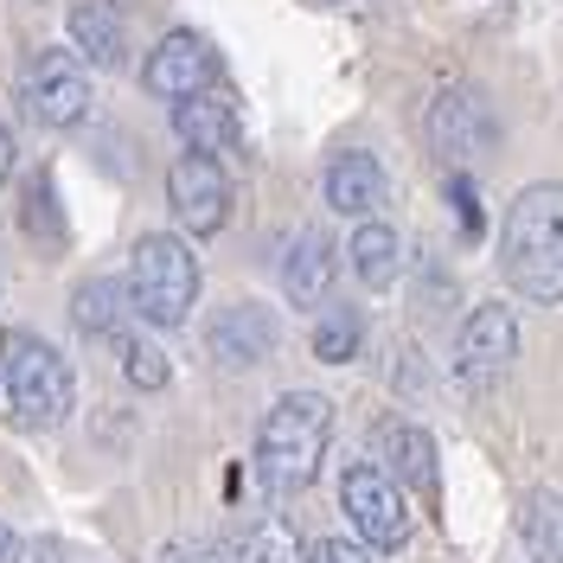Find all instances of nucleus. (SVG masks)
<instances>
[{
	"label": "nucleus",
	"instance_id": "f257e3e1",
	"mask_svg": "<svg viewBox=\"0 0 563 563\" xmlns=\"http://www.w3.org/2000/svg\"><path fill=\"white\" fill-rule=\"evenodd\" d=\"M499 269L506 282L538 301V308H558L563 301V186L544 179V186H526L512 206H506V224H499Z\"/></svg>",
	"mask_w": 563,
	"mask_h": 563
},
{
	"label": "nucleus",
	"instance_id": "f03ea898",
	"mask_svg": "<svg viewBox=\"0 0 563 563\" xmlns=\"http://www.w3.org/2000/svg\"><path fill=\"white\" fill-rule=\"evenodd\" d=\"M327 442H333V404L320 390L276 397L263 429H256V481H263V493L269 499H295L301 487H314Z\"/></svg>",
	"mask_w": 563,
	"mask_h": 563
},
{
	"label": "nucleus",
	"instance_id": "7ed1b4c3",
	"mask_svg": "<svg viewBox=\"0 0 563 563\" xmlns=\"http://www.w3.org/2000/svg\"><path fill=\"white\" fill-rule=\"evenodd\" d=\"M0 397L20 429H58L77 404V378L52 340L13 327V333H0Z\"/></svg>",
	"mask_w": 563,
	"mask_h": 563
},
{
	"label": "nucleus",
	"instance_id": "20e7f679",
	"mask_svg": "<svg viewBox=\"0 0 563 563\" xmlns=\"http://www.w3.org/2000/svg\"><path fill=\"white\" fill-rule=\"evenodd\" d=\"M129 301L147 327H179L199 301V256L186 238L147 231L129 256Z\"/></svg>",
	"mask_w": 563,
	"mask_h": 563
},
{
	"label": "nucleus",
	"instance_id": "39448f33",
	"mask_svg": "<svg viewBox=\"0 0 563 563\" xmlns=\"http://www.w3.org/2000/svg\"><path fill=\"white\" fill-rule=\"evenodd\" d=\"M340 506H346L358 544H372L378 558L404 551L410 544V506H404V487L390 481L378 461H352L340 474Z\"/></svg>",
	"mask_w": 563,
	"mask_h": 563
},
{
	"label": "nucleus",
	"instance_id": "423d86ee",
	"mask_svg": "<svg viewBox=\"0 0 563 563\" xmlns=\"http://www.w3.org/2000/svg\"><path fill=\"white\" fill-rule=\"evenodd\" d=\"M422 129H429V147L449 161V174L481 167L493 147H499V122H493L487 97H481V90H467V84L435 90V103H429V115H422Z\"/></svg>",
	"mask_w": 563,
	"mask_h": 563
},
{
	"label": "nucleus",
	"instance_id": "0eeeda50",
	"mask_svg": "<svg viewBox=\"0 0 563 563\" xmlns=\"http://www.w3.org/2000/svg\"><path fill=\"white\" fill-rule=\"evenodd\" d=\"M512 358H519V314L512 308H499V301H481L474 314L461 320L455 333V378L461 390H493L506 372H512Z\"/></svg>",
	"mask_w": 563,
	"mask_h": 563
},
{
	"label": "nucleus",
	"instance_id": "6e6552de",
	"mask_svg": "<svg viewBox=\"0 0 563 563\" xmlns=\"http://www.w3.org/2000/svg\"><path fill=\"white\" fill-rule=\"evenodd\" d=\"M90 70L77 52L65 45H52V52H33L26 58V109H33L45 129H77V122H90Z\"/></svg>",
	"mask_w": 563,
	"mask_h": 563
},
{
	"label": "nucleus",
	"instance_id": "1a4fd4ad",
	"mask_svg": "<svg viewBox=\"0 0 563 563\" xmlns=\"http://www.w3.org/2000/svg\"><path fill=\"white\" fill-rule=\"evenodd\" d=\"M167 199L186 238H218L231 224V174L211 154H179L167 167Z\"/></svg>",
	"mask_w": 563,
	"mask_h": 563
},
{
	"label": "nucleus",
	"instance_id": "9d476101",
	"mask_svg": "<svg viewBox=\"0 0 563 563\" xmlns=\"http://www.w3.org/2000/svg\"><path fill=\"white\" fill-rule=\"evenodd\" d=\"M282 346V320L263 301H238V308H218V320L206 327V352L224 372H250L263 358H276Z\"/></svg>",
	"mask_w": 563,
	"mask_h": 563
},
{
	"label": "nucleus",
	"instance_id": "9b49d317",
	"mask_svg": "<svg viewBox=\"0 0 563 563\" xmlns=\"http://www.w3.org/2000/svg\"><path fill=\"white\" fill-rule=\"evenodd\" d=\"M141 84H147V97H192V90H206L218 84V58H211V45L199 33H167L154 52H147V65H141Z\"/></svg>",
	"mask_w": 563,
	"mask_h": 563
},
{
	"label": "nucleus",
	"instance_id": "f8f14e48",
	"mask_svg": "<svg viewBox=\"0 0 563 563\" xmlns=\"http://www.w3.org/2000/svg\"><path fill=\"white\" fill-rule=\"evenodd\" d=\"M174 135L186 141V154H231L238 147V103L218 90V84H206V90H192V97H179L174 103Z\"/></svg>",
	"mask_w": 563,
	"mask_h": 563
},
{
	"label": "nucleus",
	"instance_id": "ddd939ff",
	"mask_svg": "<svg viewBox=\"0 0 563 563\" xmlns=\"http://www.w3.org/2000/svg\"><path fill=\"white\" fill-rule=\"evenodd\" d=\"M378 467H385L397 487L435 499V435L422 422H404V417L378 422Z\"/></svg>",
	"mask_w": 563,
	"mask_h": 563
},
{
	"label": "nucleus",
	"instance_id": "4468645a",
	"mask_svg": "<svg viewBox=\"0 0 563 563\" xmlns=\"http://www.w3.org/2000/svg\"><path fill=\"white\" fill-rule=\"evenodd\" d=\"M385 199H390V174L378 167V154H365V147L333 154V167H327V206L340 211V218H378Z\"/></svg>",
	"mask_w": 563,
	"mask_h": 563
},
{
	"label": "nucleus",
	"instance_id": "2eb2a0df",
	"mask_svg": "<svg viewBox=\"0 0 563 563\" xmlns=\"http://www.w3.org/2000/svg\"><path fill=\"white\" fill-rule=\"evenodd\" d=\"M65 26H70V52H77L84 65H97V70L129 65V26H122V13H115L109 0H77Z\"/></svg>",
	"mask_w": 563,
	"mask_h": 563
},
{
	"label": "nucleus",
	"instance_id": "dca6fc26",
	"mask_svg": "<svg viewBox=\"0 0 563 563\" xmlns=\"http://www.w3.org/2000/svg\"><path fill=\"white\" fill-rule=\"evenodd\" d=\"M340 276V256L327 244V231H295V244L282 256V295L295 301V308H320L327 301V288Z\"/></svg>",
	"mask_w": 563,
	"mask_h": 563
},
{
	"label": "nucleus",
	"instance_id": "f3484780",
	"mask_svg": "<svg viewBox=\"0 0 563 563\" xmlns=\"http://www.w3.org/2000/svg\"><path fill=\"white\" fill-rule=\"evenodd\" d=\"M129 314H135L129 282H115V276H84L77 295H70V320H77V333H90V340H115V333L129 327Z\"/></svg>",
	"mask_w": 563,
	"mask_h": 563
},
{
	"label": "nucleus",
	"instance_id": "a211bd4d",
	"mask_svg": "<svg viewBox=\"0 0 563 563\" xmlns=\"http://www.w3.org/2000/svg\"><path fill=\"white\" fill-rule=\"evenodd\" d=\"M346 256H352V276L365 282V288H390L397 269H404V244H397V231L378 224V218H358Z\"/></svg>",
	"mask_w": 563,
	"mask_h": 563
},
{
	"label": "nucleus",
	"instance_id": "6ab92c4d",
	"mask_svg": "<svg viewBox=\"0 0 563 563\" xmlns=\"http://www.w3.org/2000/svg\"><path fill=\"white\" fill-rule=\"evenodd\" d=\"M519 538H526L531 563H563V493L531 487L519 506Z\"/></svg>",
	"mask_w": 563,
	"mask_h": 563
},
{
	"label": "nucleus",
	"instance_id": "aec40b11",
	"mask_svg": "<svg viewBox=\"0 0 563 563\" xmlns=\"http://www.w3.org/2000/svg\"><path fill=\"white\" fill-rule=\"evenodd\" d=\"M365 346V314L358 308H327L314 327V358L320 365H352Z\"/></svg>",
	"mask_w": 563,
	"mask_h": 563
},
{
	"label": "nucleus",
	"instance_id": "412c9836",
	"mask_svg": "<svg viewBox=\"0 0 563 563\" xmlns=\"http://www.w3.org/2000/svg\"><path fill=\"white\" fill-rule=\"evenodd\" d=\"M224 563H301V544L288 526H250L238 544H224Z\"/></svg>",
	"mask_w": 563,
	"mask_h": 563
},
{
	"label": "nucleus",
	"instance_id": "4be33fe9",
	"mask_svg": "<svg viewBox=\"0 0 563 563\" xmlns=\"http://www.w3.org/2000/svg\"><path fill=\"white\" fill-rule=\"evenodd\" d=\"M115 352H122V372H129V385L135 390H161L174 372H167V352L154 346V340H141V333H115Z\"/></svg>",
	"mask_w": 563,
	"mask_h": 563
},
{
	"label": "nucleus",
	"instance_id": "5701e85b",
	"mask_svg": "<svg viewBox=\"0 0 563 563\" xmlns=\"http://www.w3.org/2000/svg\"><path fill=\"white\" fill-rule=\"evenodd\" d=\"M20 224H26V231H33V244H45V250L65 244V211L52 206V174L26 179V211H20Z\"/></svg>",
	"mask_w": 563,
	"mask_h": 563
},
{
	"label": "nucleus",
	"instance_id": "b1692460",
	"mask_svg": "<svg viewBox=\"0 0 563 563\" xmlns=\"http://www.w3.org/2000/svg\"><path fill=\"white\" fill-rule=\"evenodd\" d=\"M449 206H455V218H461V231H467V238H481V231H487V211H481V192H474V179H467V174H449Z\"/></svg>",
	"mask_w": 563,
	"mask_h": 563
},
{
	"label": "nucleus",
	"instance_id": "393cba45",
	"mask_svg": "<svg viewBox=\"0 0 563 563\" xmlns=\"http://www.w3.org/2000/svg\"><path fill=\"white\" fill-rule=\"evenodd\" d=\"M301 563H378V551L358 538H320L314 551H301Z\"/></svg>",
	"mask_w": 563,
	"mask_h": 563
},
{
	"label": "nucleus",
	"instance_id": "a878e982",
	"mask_svg": "<svg viewBox=\"0 0 563 563\" xmlns=\"http://www.w3.org/2000/svg\"><path fill=\"white\" fill-rule=\"evenodd\" d=\"M7 558L13 563H65V544H58V538H26V544H13Z\"/></svg>",
	"mask_w": 563,
	"mask_h": 563
},
{
	"label": "nucleus",
	"instance_id": "bb28decb",
	"mask_svg": "<svg viewBox=\"0 0 563 563\" xmlns=\"http://www.w3.org/2000/svg\"><path fill=\"white\" fill-rule=\"evenodd\" d=\"M161 563H224V544H218V551H211V544H167Z\"/></svg>",
	"mask_w": 563,
	"mask_h": 563
},
{
	"label": "nucleus",
	"instance_id": "cd10ccee",
	"mask_svg": "<svg viewBox=\"0 0 563 563\" xmlns=\"http://www.w3.org/2000/svg\"><path fill=\"white\" fill-rule=\"evenodd\" d=\"M13 174V129H7V122H0V179Z\"/></svg>",
	"mask_w": 563,
	"mask_h": 563
},
{
	"label": "nucleus",
	"instance_id": "c85d7f7f",
	"mask_svg": "<svg viewBox=\"0 0 563 563\" xmlns=\"http://www.w3.org/2000/svg\"><path fill=\"white\" fill-rule=\"evenodd\" d=\"M7 551H13V538H7V526H0V563H7Z\"/></svg>",
	"mask_w": 563,
	"mask_h": 563
}]
</instances>
